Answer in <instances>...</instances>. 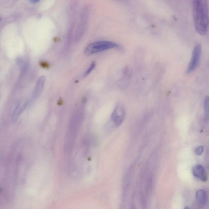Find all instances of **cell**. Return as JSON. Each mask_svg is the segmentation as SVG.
I'll return each instance as SVG.
<instances>
[{
    "label": "cell",
    "mask_w": 209,
    "mask_h": 209,
    "mask_svg": "<svg viewBox=\"0 0 209 209\" xmlns=\"http://www.w3.org/2000/svg\"><path fill=\"white\" fill-rule=\"evenodd\" d=\"M88 17V12H87L86 10H84L83 12L81 14L80 24L78 26L77 31H76V36L75 37V41H76V42L79 41L83 35L86 27Z\"/></svg>",
    "instance_id": "8992f818"
},
{
    "label": "cell",
    "mask_w": 209,
    "mask_h": 209,
    "mask_svg": "<svg viewBox=\"0 0 209 209\" xmlns=\"http://www.w3.org/2000/svg\"><path fill=\"white\" fill-rule=\"evenodd\" d=\"M31 3H37L39 2V1H36V0H31L29 1Z\"/></svg>",
    "instance_id": "5bb4252c"
},
{
    "label": "cell",
    "mask_w": 209,
    "mask_h": 209,
    "mask_svg": "<svg viewBox=\"0 0 209 209\" xmlns=\"http://www.w3.org/2000/svg\"><path fill=\"white\" fill-rule=\"evenodd\" d=\"M204 110L206 119L209 120V96H206L205 99Z\"/></svg>",
    "instance_id": "8fae6325"
},
{
    "label": "cell",
    "mask_w": 209,
    "mask_h": 209,
    "mask_svg": "<svg viewBox=\"0 0 209 209\" xmlns=\"http://www.w3.org/2000/svg\"><path fill=\"white\" fill-rule=\"evenodd\" d=\"M45 81V78L44 76H42L38 79L33 91L31 99L28 101V106L34 103L40 96L44 89Z\"/></svg>",
    "instance_id": "5b68a950"
},
{
    "label": "cell",
    "mask_w": 209,
    "mask_h": 209,
    "mask_svg": "<svg viewBox=\"0 0 209 209\" xmlns=\"http://www.w3.org/2000/svg\"><path fill=\"white\" fill-rule=\"evenodd\" d=\"M83 117V109L80 107L76 108L71 116L64 145L66 151H71L73 148Z\"/></svg>",
    "instance_id": "7a4b0ae2"
},
{
    "label": "cell",
    "mask_w": 209,
    "mask_h": 209,
    "mask_svg": "<svg viewBox=\"0 0 209 209\" xmlns=\"http://www.w3.org/2000/svg\"><path fill=\"white\" fill-rule=\"evenodd\" d=\"M201 52L202 47L200 43L196 45L192 52L191 61L189 62L186 71L187 73L190 74L197 68L201 58Z\"/></svg>",
    "instance_id": "277c9868"
},
{
    "label": "cell",
    "mask_w": 209,
    "mask_h": 209,
    "mask_svg": "<svg viewBox=\"0 0 209 209\" xmlns=\"http://www.w3.org/2000/svg\"><path fill=\"white\" fill-rule=\"evenodd\" d=\"M203 147L202 146H200L197 147L195 150V152L196 154H197L198 155H201L203 153Z\"/></svg>",
    "instance_id": "4fadbf2b"
},
{
    "label": "cell",
    "mask_w": 209,
    "mask_h": 209,
    "mask_svg": "<svg viewBox=\"0 0 209 209\" xmlns=\"http://www.w3.org/2000/svg\"><path fill=\"white\" fill-rule=\"evenodd\" d=\"M28 101H20L15 107L12 116V123H16L18 120L20 114L23 113L26 107L28 106Z\"/></svg>",
    "instance_id": "ba28073f"
},
{
    "label": "cell",
    "mask_w": 209,
    "mask_h": 209,
    "mask_svg": "<svg viewBox=\"0 0 209 209\" xmlns=\"http://www.w3.org/2000/svg\"><path fill=\"white\" fill-rule=\"evenodd\" d=\"M96 64L95 62L94 61L92 62L91 65H90V67L87 69L86 71L85 72L84 75V77H86L88 76L94 69L96 67Z\"/></svg>",
    "instance_id": "7c38bea8"
},
{
    "label": "cell",
    "mask_w": 209,
    "mask_h": 209,
    "mask_svg": "<svg viewBox=\"0 0 209 209\" xmlns=\"http://www.w3.org/2000/svg\"><path fill=\"white\" fill-rule=\"evenodd\" d=\"M196 198L199 205H205L207 200L206 192L203 189H199L196 193Z\"/></svg>",
    "instance_id": "30bf717a"
},
{
    "label": "cell",
    "mask_w": 209,
    "mask_h": 209,
    "mask_svg": "<svg viewBox=\"0 0 209 209\" xmlns=\"http://www.w3.org/2000/svg\"><path fill=\"white\" fill-rule=\"evenodd\" d=\"M118 46L117 43L111 41H97L89 44L86 48L84 51V54L86 56H90L98 52L109 50L110 49L117 48Z\"/></svg>",
    "instance_id": "3957f363"
},
{
    "label": "cell",
    "mask_w": 209,
    "mask_h": 209,
    "mask_svg": "<svg viewBox=\"0 0 209 209\" xmlns=\"http://www.w3.org/2000/svg\"><path fill=\"white\" fill-rule=\"evenodd\" d=\"M184 209H189V208L188 207H186Z\"/></svg>",
    "instance_id": "9a60e30c"
},
{
    "label": "cell",
    "mask_w": 209,
    "mask_h": 209,
    "mask_svg": "<svg viewBox=\"0 0 209 209\" xmlns=\"http://www.w3.org/2000/svg\"><path fill=\"white\" fill-rule=\"evenodd\" d=\"M193 13L195 28L199 34H206L209 26L208 9L205 0H195L193 2Z\"/></svg>",
    "instance_id": "6da1fadb"
},
{
    "label": "cell",
    "mask_w": 209,
    "mask_h": 209,
    "mask_svg": "<svg viewBox=\"0 0 209 209\" xmlns=\"http://www.w3.org/2000/svg\"><path fill=\"white\" fill-rule=\"evenodd\" d=\"M125 117V109L122 105H117L115 108L112 115L113 122L116 126H119L124 121Z\"/></svg>",
    "instance_id": "52a82bcc"
},
{
    "label": "cell",
    "mask_w": 209,
    "mask_h": 209,
    "mask_svg": "<svg viewBox=\"0 0 209 209\" xmlns=\"http://www.w3.org/2000/svg\"><path fill=\"white\" fill-rule=\"evenodd\" d=\"M193 174L195 177L205 182L207 180V175L204 168L201 165H195L192 169Z\"/></svg>",
    "instance_id": "9c48e42d"
}]
</instances>
